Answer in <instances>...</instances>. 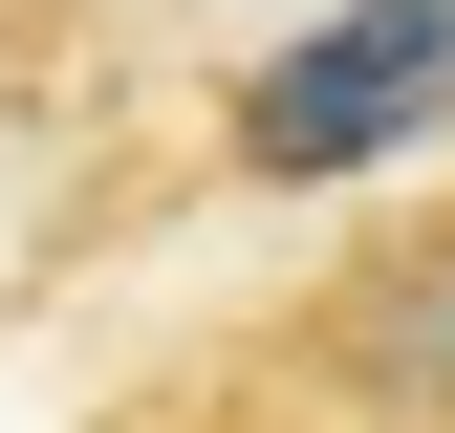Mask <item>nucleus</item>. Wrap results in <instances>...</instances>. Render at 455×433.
Listing matches in <instances>:
<instances>
[{
	"label": "nucleus",
	"instance_id": "nucleus-1",
	"mask_svg": "<svg viewBox=\"0 0 455 433\" xmlns=\"http://www.w3.org/2000/svg\"><path fill=\"white\" fill-rule=\"evenodd\" d=\"M239 347H260L325 433H455V174L325 216V239L239 303Z\"/></svg>",
	"mask_w": 455,
	"mask_h": 433
},
{
	"label": "nucleus",
	"instance_id": "nucleus-2",
	"mask_svg": "<svg viewBox=\"0 0 455 433\" xmlns=\"http://www.w3.org/2000/svg\"><path fill=\"white\" fill-rule=\"evenodd\" d=\"M412 108H455V0H347L325 66L239 87V174H369Z\"/></svg>",
	"mask_w": 455,
	"mask_h": 433
},
{
	"label": "nucleus",
	"instance_id": "nucleus-3",
	"mask_svg": "<svg viewBox=\"0 0 455 433\" xmlns=\"http://www.w3.org/2000/svg\"><path fill=\"white\" fill-rule=\"evenodd\" d=\"M87 433H325V412L282 390V368L239 347V325H217V347H174V368H131V390H108Z\"/></svg>",
	"mask_w": 455,
	"mask_h": 433
}]
</instances>
